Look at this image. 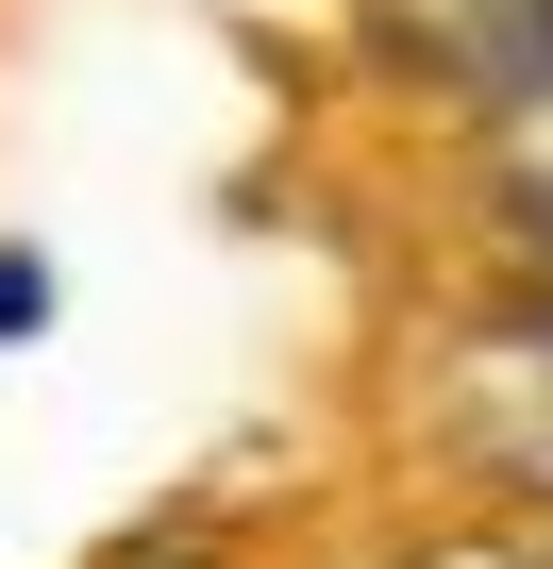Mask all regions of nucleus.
Segmentation results:
<instances>
[{"instance_id":"1","label":"nucleus","mask_w":553,"mask_h":569,"mask_svg":"<svg viewBox=\"0 0 553 569\" xmlns=\"http://www.w3.org/2000/svg\"><path fill=\"white\" fill-rule=\"evenodd\" d=\"M34 319H51V268H34V251H0V336H34Z\"/></svg>"}]
</instances>
